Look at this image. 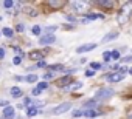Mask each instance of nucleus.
<instances>
[{"mask_svg":"<svg viewBox=\"0 0 132 119\" xmlns=\"http://www.w3.org/2000/svg\"><path fill=\"white\" fill-rule=\"evenodd\" d=\"M54 29H57V26H48L47 28V31H54Z\"/></svg>","mask_w":132,"mask_h":119,"instance_id":"obj_40","label":"nucleus"},{"mask_svg":"<svg viewBox=\"0 0 132 119\" xmlns=\"http://www.w3.org/2000/svg\"><path fill=\"white\" fill-rule=\"evenodd\" d=\"M3 57H5V49L0 48V59H3Z\"/></svg>","mask_w":132,"mask_h":119,"instance_id":"obj_38","label":"nucleus"},{"mask_svg":"<svg viewBox=\"0 0 132 119\" xmlns=\"http://www.w3.org/2000/svg\"><path fill=\"white\" fill-rule=\"evenodd\" d=\"M93 74H95V71H93V70H87V71H86V76H87V77H92Z\"/></svg>","mask_w":132,"mask_h":119,"instance_id":"obj_35","label":"nucleus"},{"mask_svg":"<svg viewBox=\"0 0 132 119\" xmlns=\"http://www.w3.org/2000/svg\"><path fill=\"white\" fill-rule=\"evenodd\" d=\"M25 81H27V82H30V84H33V82H36V81H37V76H36V74H28V76L25 77Z\"/></svg>","mask_w":132,"mask_h":119,"instance_id":"obj_19","label":"nucleus"},{"mask_svg":"<svg viewBox=\"0 0 132 119\" xmlns=\"http://www.w3.org/2000/svg\"><path fill=\"white\" fill-rule=\"evenodd\" d=\"M103 114V111L101 110H84V114L82 116H86V117H96V116H101Z\"/></svg>","mask_w":132,"mask_h":119,"instance_id":"obj_9","label":"nucleus"},{"mask_svg":"<svg viewBox=\"0 0 132 119\" xmlns=\"http://www.w3.org/2000/svg\"><path fill=\"white\" fill-rule=\"evenodd\" d=\"M10 93H11V96H13V97H20V96L23 94V93H22V90H20L19 87H13V88L10 90Z\"/></svg>","mask_w":132,"mask_h":119,"instance_id":"obj_14","label":"nucleus"},{"mask_svg":"<svg viewBox=\"0 0 132 119\" xmlns=\"http://www.w3.org/2000/svg\"><path fill=\"white\" fill-rule=\"evenodd\" d=\"M106 79L109 81V82H120V81H123L124 79V74H121V73H112V74H109V76H106Z\"/></svg>","mask_w":132,"mask_h":119,"instance_id":"obj_7","label":"nucleus"},{"mask_svg":"<svg viewBox=\"0 0 132 119\" xmlns=\"http://www.w3.org/2000/svg\"><path fill=\"white\" fill-rule=\"evenodd\" d=\"M56 42V36L54 34H45V36H40V39H39V43L40 45H51V43H54Z\"/></svg>","mask_w":132,"mask_h":119,"instance_id":"obj_3","label":"nucleus"},{"mask_svg":"<svg viewBox=\"0 0 132 119\" xmlns=\"http://www.w3.org/2000/svg\"><path fill=\"white\" fill-rule=\"evenodd\" d=\"M93 48H96V43H84V45H81V46H78L76 48V53H89V51H92Z\"/></svg>","mask_w":132,"mask_h":119,"instance_id":"obj_5","label":"nucleus"},{"mask_svg":"<svg viewBox=\"0 0 132 119\" xmlns=\"http://www.w3.org/2000/svg\"><path fill=\"white\" fill-rule=\"evenodd\" d=\"M2 34L6 36V37H13V36H14V31H13L11 28H3V29H2Z\"/></svg>","mask_w":132,"mask_h":119,"instance_id":"obj_17","label":"nucleus"},{"mask_svg":"<svg viewBox=\"0 0 132 119\" xmlns=\"http://www.w3.org/2000/svg\"><path fill=\"white\" fill-rule=\"evenodd\" d=\"M70 82H72V77H70V76H65V77L59 79V87H64V85H67V84H70Z\"/></svg>","mask_w":132,"mask_h":119,"instance_id":"obj_15","label":"nucleus"},{"mask_svg":"<svg viewBox=\"0 0 132 119\" xmlns=\"http://www.w3.org/2000/svg\"><path fill=\"white\" fill-rule=\"evenodd\" d=\"M14 116H16L14 107L8 105V107H5V108H3V117H5V119H14Z\"/></svg>","mask_w":132,"mask_h":119,"instance_id":"obj_6","label":"nucleus"},{"mask_svg":"<svg viewBox=\"0 0 132 119\" xmlns=\"http://www.w3.org/2000/svg\"><path fill=\"white\" fill-rule=\"evenodd\" d=\"M112 59H120V51H112Z\"/></svg>","mask_w":132,"mask_h":119,"instance_id":"obj_33","label":"nucleus"},{"mask_svg":"<svg viewBox=\"0 0 132 119\" xmlns=\"http://www.w3.org/2000/svg\"><path fill=\"white\" fill-rule=\"evenodd\" d=\"M40 31H42V29H40V26H37V25L31 28V33H33L34 36H40Z\"/></svg>","mask_w":132,"mask_h":119,"instance_id":"obj_22","label":"nucleus"},{"mask_svg":"<svg viewBox=\"0 0 132 119\" xmlns=\"http://www.w3.org/2000/svg\"><path fill=\"white\" fill-rule=\"evenodd\" d=\"M84 6H86L84 2H72V8H73L76 13H82V11H84Z\"/></svg>","mask_w":132,"mask_h":119,"instance_id":"obj_10","label":"nucleus"},{"mask_svg":"<svg viewBox=\"0 0 132 119\" xmlns=\"http://www.w3.org/2000/svg\"><path fill=\"white\" fill-rule=\"evenodd\" d=\"M13 5H14V2H11V0H6V2H5V3H3V6H5V8H6V9H10V8H11V6H13Z\"/></svg>","mask_w":132,"mask_h":119,"instance_id":"obj_31","label":"nucleus"},{"mask_svg":"<svg viewBox=\"0 0 132 119\" xmlns=\"http://www.w3.org/2000/svg\"><path fill=\"white\" fill-rule=\"evenodd\" d=\"M127 71H129V74H130V76H132V68H129V70H127Z\"/></svg>","mask_w":132,"mask_h":119,"instance_id":"obj_42","label":"nucleus"},{"mask_svg":"<svg viewBox=\"0 0 132 119\" xmlns=\"http://www.w3.org/2000/svg\"><path fill=\"white\" fill-rule=\"evenodd\" d=\"M54 76H56L54 73H51V71H48V73H44V76H42V77H44V79L47 81V79H53Z\"/></svg>","mask_w":132,"mask_h":119,"instance_id":"obj_26","label":"nucleus"},{"mask_svg":"<svg viewBox=\"0 0 132 119\" xmlns=\"http://www.w3.org/2000/svg\"><path fill=\"white\" fill-rule=\"evenodd\" d=\"M25 104H27V105H30V104H33V101H31L30 97H25Z\"/></svg>","mask_w":132,"mask_h":119,"instance_id":"obj_39","label":"nucleus"},{"mask_svg":"<svg viewBox=\"0 0 132 119\" xmlns=\"http://www.w3.org/2000/svg\"><path fill=\"white\" fill-rule=\"evenodd\" d=\"M42 67H47V62H45V61H40V62H37V64L34 65V68H42Z\"/></svg>","mask_w":132,"mask_h":119,"instance_id":"obj_29","label":"nucleus"},{"mask_svg":"<svg viewBox=\"0 0 132 119\" xmlns=\"http://www.w3.org/2000/svg\"><path fill=\"white\" fill-rule=\"evenodd\" d=\"M96 105H98V101H87V102H84V110H95L96 108Z\"/></svg>","mask_w":132,"mask_h":119,"instance_id":"obj_12","label":"nucleus"},{"mask_svg":"<svg viewBox=\"0 0 132 119\" xmlns=\"http://www.w3.org/2000/svg\"><path fill=\"white\" fill-rule=\"evenodd\" d=\"M118 37V33L117 31H110L109 34H106V37H103V42L106 43V42H110V40H115Z\"/></svg>","mask_w":132,"mask_h":119,"instance_id":"obj_11","label":"nucleus"},{"mask_svg":"<svg viewBox=\"0 0 132 119\" xmlns=\"http://www.w3.org/2000/svg\"><path fill=\"white\" fill-rule=\"evenodd\" d=\"M39 113H40L39 107H33V105H31V107L27 108V114H28V116H36V114H39Z\"/></svg>","mask_w":132,"mask_h":119,"instance_id":"obj_13","label":"nucleus"},{"mask_svg":"<svg viewBox=\"0 0 132 119\" xmlns=\"http://www.w3.org/2000/svg\"><path fill=\"white\" fill-rule=\"evenodd\" d=\"M0 107H8V101H0Z\"/></svg>","mask_w":132,"mask_h":119,"instance_id":"obj_37","label":"nucleus"},{"mask_svg":"<svg viewBox=\"0 0 132 119\" xmlns=\"http://www.w3.org/2000/svg\"><path fill=\"white\" fill-rule=\"evenodd\" d=\"M84 114V110L81 108V110H75L73 111V117H79V116H82Z\"/></svg>","mask_w":132,"mask_h":119,"instance_id":"obj_27","label":"nucleus"},{"mask_svg":"<svg viewBox=\"0 0 132 119\" xmlns=\"http://www.w3.org/2000/svg\"><path fill=\"white\" fill-rule=\"evenodd\" d=\"M98 5H101V6H106V8H112L113 6V2H96Z\"/></svg>","mask_w":132,"mask_h":119,"instance_id":"obj_24","label":"nucleus"},{"mask_svg":"<svg viewBox=\"0 0 132 119\" xmlns=\"http://www.w3.org/2000/svg\"><path fill=\"white\" fill-rule=\"evenodd\" d=\"M65 19H67L69 22H73V23H76V22H78V20H76V19H75L73 16H65Z\"/></svg>","mask_w":132,"mask_h":119,"instance_id":"obj_34","label":"nucleus"},{"mask_svg":"<svg viewBox=\"0 0 132 119\" xmlns=\"http://www.w3.org/2000/svg\"><path fill=\"white\" fill-rule=\"evenodd\" d=\"M103 57H104V61H106V62H109L110 59H112V53H109V51H104V53H103Z\"/></svg>","mask_w":132,"mask_h":119,"instance_id":"obj_25","label":"nucleus"},{"mask_svg":"<svg viewBox=\"0 0 132 119\" xmlns=\"http://www.w3.org/2000/svg\"><path fill=\"white\" fill-rule=\"evenodd\" d=\"M37 88L42 91V90H47L48 88V82L47 81H44V82H40V84H37Z\"/></svg>","mask_w":132,"mask_h":119,"instance_id":"obj_23","label":"nucleus"},{"mask_svg":"<svg viewBox=\"0 0 132 119\" xmlns=\"http://www.w3.org/2000/svg\"><path fill=\"white\" fill-rule=\"evenodd\" d=\"M82 87V82H75L72 87H67V90H70V91H75V90H79Z\"/></svg>","mask_w":132,"mask_h":119,"instance_id":"obj_18","label":"nucleus"},{"mask_svg":"<svg viewBox=\"0 0 132 119\" xmlns=\"http://www.w3.org/2000/svg\"><path fill=\"white\" fill-rule=\"evenodd\" d=\"M16 29H17V31H20V33H22V31H23V29H25V25H23V23H17V26H16Z\"/></svg>","mask_w":132,"mask_h":119,"instance_id":"obj_32","label":"nucleus"},{"mask_svg":"<svg viewBox=\"0 0 132 119\" xmlns=\"http://www.w3.org/2000/svg\"><path fill=\"white\" fill-rule=\"evenodd\" d=\"M48 5H50L51 8H61V6L64 5V2H48Z\"/></svg>","mask_w":132,"mask_h":119,"instance_id":"obj_21","label":"nucleus"},{"mask_svg":"<svg viewBox=\"0 0 132 119\" xmlns=\"http://www.w3.org/2000/svg\"><path fill=\"white\" fill-rule=\"evenodd\" d=\"M96 19H103L101 14H87V20H96Z\"/></svg>","mask_w":132,"mask_h":119,"instance_id":"obj_20","label":"nucleus"},{"mask_svg":"<svg viewBox=\"0 0 132 119\" xmlns=\"http://www.w3.org/2000/svg\"><path fill=\"white\" fill-rule=\"evenodd\" d=\"M90 67H92V70H93V71H95V70H100V68H101V65H100L98 62H92V64H90Z\"/></svg>","mask_w":132,"mask_h":119,"instance_id":"obj_30","label":"nucleus"},{"mask_svg":"<svg viewBox=\"0 0 132 119\" xmlns=\"http://www.w3.org/2000/svg\"><path fill=\"white\" fill-rule=\"evenodd\" d=\"M130 6H132V3H126V5H124V8L121 9V13H120V16H118V20H120V22H124V20L127 19V16L130 14V11H129Z\"/></svg>","mask_w":132,"mask_h":119,"instance_id":"obj_4","label":"nucleus"},{"mask_svg":"<svg viewBox=\"0 0 132 119\" xmlns=\"http://www.w3.org/2000/svg\"><path fill=\"white\" fill-rule=\"evenodd\" d=\"M14 79H16V81H23V79H25V77H22V76H16V77H14Z\"/></svg>","mask_w":132,"mask_h":119,"instance_id":"obj_41","label":"nucleus"},{"mask_svg":"<svg viewBox=\"0 0 132 119\" xmlns=\"http://www.w3.org/2000/svg\"><path fill=\"white\" fill-rule=\"evenodd\" d=\"M129 119H132V114H129Z\"/></svg>","mask_w":132,"mask_h":119,"instance_id":"obj_43","label":"nucleus"},{"mask_svg":"<svg viewBox=\"0 0 132 119\" xmlns=\"http://www.w3.org/2000/svg\"><path fill=\"white\" fill-rule=\"evenodd\" d=\"M48 70L53 73V71H61V70H64V65L62 64H56V65H50L48 67Z\"/></svg>","mask_w":132,"mask_h":119,"instance_id":"obj_16","label":"nucleus"},{"mask_svg":"<svg viewBox=\"0 0 132 119\" xmlns=\"http://www.w3.org/2000/svg\"><path fill=\"white\" fill-rule=\"evenodd\" d=\"M44 57H45V53L44 51H31L30 53V59L31 61H44Z\"/></svg>","mask_w":132,"mask_h":119,"instance_id":"obj_8","label":"nucleus"},{"mask_svg":"<svg viewBox=\"0 0 132 119\" xmlns=\"http://www.w3.org/2000/svg\"><path fill=\"white\" fill-rule=\"evenodd\" d=\"M33 94H34V96H37V94H40V90H39L37 87H36V88H33Z\"/></svg>","mask_w":132,"mask_h":119,"instance_id":"obj_36","label":"nucleus"},{"mask_svg":"<svg viewBox=\"0 0 132 119\" xmlns=\"http://www.w3.org/2000/svg\"><path fill=\"white\" fill-rule=\"evenodd\" d=\"M70 108H72V104H70V102H62V104H59L57 107H53L51 110H48L47 114H54V116H57V114H62V113H65V111H69Z\"/></svg>","mask_w":132,"mask_h":119,"instance_id":"obj_2","label":"nucleus"},{"mask_svg":"<svg viewBox=\"0 0 132 119\" xmlns=\"http://www.w3.org/2000/svg\"><path fill=\"white\" fill-rule=\"evenodd\" d=\"M20 62H22V57H20V56H16V57L13 59V64H14V65H20Z\"/></svg>","mask_w":132,"mask_h":119,"instance_id":"obj_28","label":"nucleus"},{"mask_svg":"<svg viewBox=\"0 0 132 119\" xmlns=\"http://www.w3.org/2000/svg\"><path fill=\"white\" fill-rule=\"evenodd\" d=\"M113 93H115V91H113L112 88H109V87H104V88H100V90L95 93V97H93V99L100 102V101H104V99H109V97H112V96H113Z\"/></svg>","mask_w":132,"mask_h":119,"instance_id":"obj_1","label":"nucleus"}]
</instances>
